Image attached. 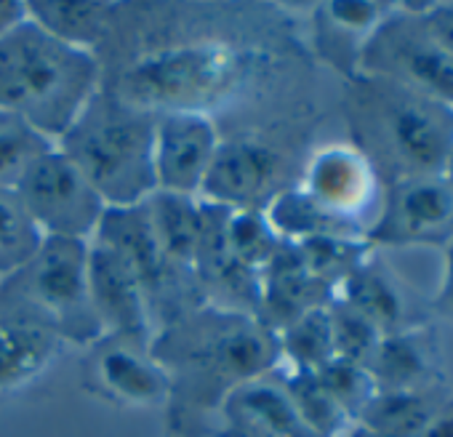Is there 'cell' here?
Returning a JSON list of instances; mask_svg holds the SVG:
<instances>
[{"label": "cell", "mask_w": 453, "mask_h": 437, "mask_svg": "<svg viewBox=\"0 0 453 437\" xmlns=\"http://www.w3.org/2000/svg\"><path fill=\"white\" fill-rule=\"evenodd\" d=\"M450 395L453 387L376 389L355 424L384 437H416Z\"/></svg>", "instance_id": "obj_20"}, {"label": "cell", "mask_w": 453, "mask_h": 437, "mask_svg": "<svg viewBox=\"0 0 453 437\" xmlns=\"http://www.w3.org/2000/svg\"><path fill=\"white\" fill-rule=\"evenodd\" d=\"M0 299L43 318L67 344L91 347L102 339V328L88 299L86 241L46 238L22 272L0 283Z\"/></svg>", "instance_id": "obj_7"}, {"label": "cell", "mask_w": 453, "mask_h": 437, "mask_svg": "<svg viewBox=\"0 0 453 437\" xmlns=\"http://www.w3.org/2000/svg\"><path fill=\"white\" fill-rule=\"evenodd\" d=\"M434 320L453 326V243L442 249V272H440V291H437V307Z\"/></svg>", "instance_id": "obj_28"}, {"label": "cell", "mask_w": 453, "mask_h": 437, "mask_svg": "<svg viewBox=\"0 0 453 437\" xmlns=\"http://www.w3.org/2000/svg\"><path fill=\"white\" fill-rule=\"evenodd\" d=\"M413 12L432 38L453 57V0L450 4H413Z\"/></svg>", "instance_id": "obj_27"}, {"label": "cell", "mask_w": 453, "mask_h": 437, "mask_svg": "<svg viewBox=\"0 0 453 437\" xmlns=\"http://www.w3.org/2000/svg\"><path fill=\"white\" fill-rule=\"evenodd\" d=\"M25 19V4L17 0H0V38H4L14 25Z\"/></svg>", "instance_id": "obj_30"}, {"label": "cell", "mask_w": 453, "mask_h": 437, "mask_svg": "<svg viewBox=\"0 0 453 437\" xmlns=\"http://www.w3.org/2000/svg\"><path fill=\"white\" fill-rule=\"evenodd\" d=\"M453 243V189L440 176H408L387 184V200L371 246L432 249Z\"/></svg>", "instance_id": "obj_10"}, {"label": "cell", "mask_w": 453, "mask_h": 437, "mask_svg": "<svg viewBox=\"0 0 453 437\" xmlns=\"http://www.w3.org/2000/svg\"><path fill=\"white\" fill-rule=\"evenodd\" d=\"M442 179H445V181H448V187L453 189V152H450V157H448V163H445Z\"/></svg>", "instance_id": "obj_32"}, {"label": "cell", "mask_w": 453, "mask_h": 437, "mask_svg": "<svg viewBox=\"0 0 453 437\" xmlns=\"http://www.w3.org/2000/svg\"><path fill=\"white\" fill-rule=\"evenodd\" d=\"M315 376L326 387V392L339 402V408L352 418V424L357 421V416L363 413V408L371 402V397L379 389L365 365L342 360V357L328 360L323 368L315 371Z\"/></svg>", "instance_id": "obj_26"}, {"label": "cell", "mask_w": 453, "mask_h": 437, "mask_svg": "<svg viewBox=\"0 0 453 437\" xmlns=\"http://www.w3.org/2000/svg\"><path fill=\"white\" fill-rule=\"evenodd\" d=\"M355 75L392 80L453 107V57L424 27L413 4H395L365 46Z\"/></svg>", "instance_id": "obj_9"}, {"label": "cell", "mask_w": 453, "mask_h": 437, "mask_svg": "<svg viewBox=\"0 0 453 437\" xmlns=\"http://www.w3.org/2000/svg\"><path fill=\"white\" fill-rule=\"evenodd\" d=\"M43 241L19 195L14 189H0V283L22 272Z\"/></svg>", "instance_id": "obj_23"}, {"label": "cell", "mask_w": 453, "mask_h": 437, "mask_svg": "<svg viewBox=\"0 0 453 437\" xmlns=\"http://www.w3.org/2000/svg\"><path fill=\"white\" fill-rule=\"evenodd\" d=\"M392 9L395 4H368V0H326V4H318L310 19L315 54L336 73L355 78L365 46L389 19Z\"/></svg>", "instance_id": "obj_16"}, {"label": "cell", "mask_w": 453, "mask_h": 437, "mask_svg": "<svg viewBox=\"0 0 453 437\" xmlns=\"http://www.w3.org/2000/svg\"><path fill=\"white\" fill-rule=\"evenodd\" d=\"M286 155L259 136L221 139L211 171L203 181L200 200L233 211H265L286 189Z\"/></svg>", "instance_id": "obj_11"}, {"label": "cell", "mask_w": 453, "mask_h": 437, "mask_svg": "<svg viewBox=\"0 0 453 437\" xmlns=\"http://www.w3.org/2000/svg\"><path fill=\"white\" fill-rule=\"evenodd\" d=\"M155 118L102 88L91 96L57 147L78 165L107 208H134L155 195Z\"/></svg>", "instance_id": "obj_5"}, {"label": "cell", "mask_w": 453, "mask_h": 437, "mask_svg": "<svg viewBox=\"0 0 453 437\" xmlns=\"http://www.w3.org/2000/svg\"><path fill=\"white\" fill-rule=\"evenodd\" d=\"M152 357L168 376L171 437H211L221 402L241 384L278 371V334L259 318L200 304L157 328Z\"/></svg>", "instance_id": "obj_1"}, {"label": "cell", "mask_w": 453, "mask_h": 437, "mask_svg": "<svg viewBox=\"0 0 453 437\" xmlns=\"http://www.w3.org/2000/svg\"><path fill=\"white\" fill-rule=\"evenodd\" d=\"M211 437H312L302 424L278 371L226 395Z\"/></svg>", "instance_id": "obj_15"}, {"label": "cell", "mask_w": 453, "mask_h": 437, "mask_svg": "<svg viewBox=\"0 0 453 437\" xmlns=\"http://www.w3.org/2000/svg\"><path fill=\"white\" fill-rule=\"evenodd\" d=\"M49 147H54V142L19 118L0 112V189H14L27 165Z\"/></svg>", "instance_id": "obj_24"}, {"label": "cell", "mask_w": 453, "mask_h": 437, "mask_svg": "<svg viewBox=\"0 0 453 437\" xmlns=\"http://www.w3.org/2000/svg\"><path fill=\"white\" fill-rule=\"evenodd\" d=\"M368 371L379 389L453 387L448 379L440 320L387 334L376 347Z\"/></svg>", "instance_id": "obj_18"}, {"label": "cell", "mask_w": 453, "mask_h": 437, "mask_svg": "<svg viewBox=\"0 0 453 437\" xmlns=\"http://www.w3.org/2000/svg\"><path fill=\"white\" fill-rule=\"evenodd\" d=\"M352 144L379 168L384 181L440 176L453 152V107L416 88L355 75L347 96Z\"/></svg>", "instance_id": "obj_4"}, {"label": "cell", "mask_w": 453, "mask_h": 437, "mask_svg": "<svg viewBox=\"0 0 453 437\" xmlns=\"http://www.w3.org/2000/svg\"><path fill=\"white\" fill-rule=\"evenodd\" d=\"M83 363V384L96 397L120 408H152L168 402V376L150 344L102 336Z\"/></svg>", "instance_id": "obj_13"}, {"label": "cell", "mask_w": 453, "mask_h": 437, "mask_svg": "<svg viewBox=\"0 0 453 437\" xmlns=\"http://www.w3.org/2000/svg\"><path fill=\"white\" fill-rule=\"evenodd\" d=\"M416 437H453V395L437 408V413L426 421V426Z\"/></svg>", "instance_id": "obj_29"}, {"label": "cell", "mask_w": 453, "mask_h": 437, "mask_svg": "<svg viewBox=\"0 0 453 437\" xmlns=\"http://www.w3.org/2000/svg\"><path fill=\"white\" fill-rule=\"evenodd\" d=\"M14 192L43 238L88 243L107 213L99 192L57 144L27 165Z\"/></svg>", "instance_id": "obj_8"}, {"label": "cell", "mask_w": 453, "mask_h": 437, "mask_svg": "<svg viewBox=\"0 0 453 437\" xmlns=\"http://www.w3.org/2000/svg\"><path fill=\"white\" fill-rule=\"evenodd\" d=\"M344 437H384V434H376V432H371V429H365V426L352 424V426H349V432H347Z\"/></svg>", "instance_id": "obj_31"}, {"label": "cell", "mask_w": 453, "mask_h": 437, "mask_svg": "<svg viewBox=\"0 0 453 437\" xmlns=\"http://www.w3.org/2000/svg\"><path fill=\"white\" fill-rule=\"evenodd\" d=\"M27 17L51 38L96 54L120 22L123 4H99V0H33L25 4Z\"/></svg>", "instance_id": "obj_19"}, {"label": "cell", "mask_w": 453, "mask_h": 437, "mask_svg": "<svg viewBox=\"0 0 453 437\" xmlns=\"http://www.w3.org/2000/svg\"><path fill=\"white\" fill-rule=\"evenodd\" d=\"M219 142L221 136L211 115H200V112L157 115L155 139H152L155 192L200 197Z\"/></svg>", "instance_id": "obj_14"}, {"label": "cell", "mask_w": 453, "mask_h": 437, "mask_svg": "<svg viewBox=\"0 0 453 437\" xmlns=\"http://www.w3.org/2000/svg\"><path fill=\"white\" fill-rule=\"evenodd\" d=\"M296 189L334 238L371 243L387 200V181L373 160L349 139L315 147L299 173Z\"/></svg>", "instance_id": "obj_6"}, {"label": "cell", "mask_w": 453, "mask_h": 437, "mask_svg": "<svg viewBox=\"0 0 453 437\" xmlns=\"http://www.w3.org/2000/svg\"><path fill=\"white\" fill-rule=\"evenodd\" d=\"M65 344L43 318L0 299V395L38 381L59 360Z\"/></svg>", "instance_id": "obj_17"}, {"label": "cell", "mask_w": 453, "mask_h": 437, "mask_svg": "<svg viewBox=\"0 0 453 437\" xmlns=\"http://www.w3.org/2000/svg\"><path fill=\"white\" fill-rule=\"evenodd\" d=\"M257 54L230 38L200 35L142 51L110 86L123 104L152 118L171 112L211 115L251 78Z\"/></svg>", "instance_id": "obj_3"}, {"label": "cell", "mask_w": 453, "mask_h": 437, "mask_svg": "<svg viewBox=\"0 0 453 437\" xmlns=\"http://www.w3.org/2000/svg\"><path fill=\"white\" fill-rule=\"evenodd\" d=\"M328 318H331V334H334V349L336 357L352 360L368 368L376 347L381 344L384 334L357 310L339 299H328Z\"/></svg>", "instance_id": "obj_25"}, {"label": "cell", "mask_w": 453, "mask_h": 437, "mask_svg": "<svg viewBox=\"0 0 453 437\" xmlns=\"http://www.w3.org/2000/svg\"><path fill=\"white\" fill-rule=\"evenodd\" d=\"M88 299L102 336L152 344L155 318L150 296L131 262L107 241H88Z\"/></svg>", "instance_id": "obj_12"}, {"label": "cell", "mask_w": 453, "mask_h": 437, "mask_svg": "<svg viewBox=\"0 0 453 437\" xmlns=\"http://www.w3.org/2000/svg\"><path fill=\"white\" fill-rule=\"evenodd\" d=\"M278 349H280L278 368H286V371L315 373L328 360H334L336 349H334L328 304L307 310L304 315L283 326L278 331Z\"/></svg>", "instance_id": "obj_21"}, {"label": "cell", "mask_w": 453, "mask_h": 437, "mask_svg": "<svg viewBox=\"0 0 453 437\" xmlns=\"http://www.w3.org/2000/svg\"><path fill=\"white\" fill-rule=\"evenodd\" d=\"M102 88L99 54L73 49L25 19L0 38V112L57 139Z\"/></svg>", "instance_id": "obj_2"}, {"label": "cell", "mask_w": 453, "mask_h": 437, "mask_svg": "<svg viewBox=\"0 0 453 437\" xmlns=\"http://www.w3.org/2000/svg\"><path fill=\"white\" fill-rule=\"evenodd\" d=\"M283 387L312 437H344L352 426V418L339 408V402L326 392L315 373L278 368Z\"/></svg>", "instance_id": "obj_22"}]
</instances>
